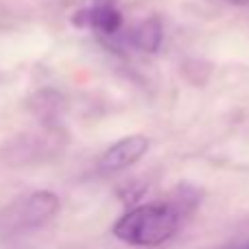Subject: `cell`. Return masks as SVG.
I'll return each instance as SVG.
<instances>
[{"instance_id": "cell-6", "label": "cell", "mask_w": 249, "mask_h": 249, "mask_svg": "<svg viewBox=\"0 0 249 249\" xmlns=\"http://www.w3.org/2000/svg\"><path fill=\"white\" fill-rule=\"evenodd\" d=\"M230 2H234V4H249V0H230Z\"/></svg>"}, {"instance_id": "cell-1", "label": "cell", "mask_w": 249, "mask_h": 249, "mask_svg": "<svg viewBox=\"0 0 249 249\" xmlns=\"http://www.w3.org/2000/svg\"><path fill=\"white\" fill-rule=\"evenodd\" d=\"M179 228V212L168 203H144L129 210L114 225V236L127 245L155 247L166 243Z\"/></svg>"}, {"instance_id": "cell-4", "label": "cell", "mask_w": 249, "mask_h": 249, "mask_svg": "<svg viewBox=\"0 0 249 249\" xmlns=\"http://www.w3.org/2000/svg\"><path fill=\"white\" fill-rule=\"evenodd\" d=\"M79 26H90L103 35H116L123 26V16L116 7V0H96L90 9L77 13Z\"/></svg>"}, {"instance_id": "cell-3", "label": "cell", "mask_w": 249, "mask_h": 249, "mask_svg": "<svg viewBox=\"0 0 249 249\" xmlns=\"http://www.w3.org/2000/svg\"><path fill=\"white\" fill-rule=\"evenodd\" d=\"M146 151H149V138L127 136L105 151L99 166H101V171H105V173L123 171V168H129L131 164H136Z\"/></svg>"}, {"instance_id": "cell-2", "label": "cell", "mask_w": 249, "mask_h": 249, "mask_svg": "<svg viewBox=\"0 0 249 249\" xmlns=\"http://www.w3.org/2000/svg\"><path fill=\"white\" fill-rule=\"evenodd\" d=\"M59 210V199L53 193H35L11 203L0 212V225L4 232H26L51 221Z\"/></svg>"}, {"instance_id": "cell-7", "label": "cell", "mask_w": 249, "mask_h": 249, "mask_svg": "<svg viewBox=\"0 0 249 249\" xmlns=\"http://www.w3.org/2000/svg\"><path fill=\"white\" fill-rule=\"evenodd\" d=\"M245 249H249V245H247V247H245Z\"/></svg>"}, {"instance_id": "cell-5", "label": "cell", "mask_w": 249, "mask_h": 249, "mask_svg": "<svg viewBox=\"0 0 249 249\" xmlns=\"http://www.w3.org/2000/svg\"><path fill=\"white\" fill-rule=\"evenodd\" d=\"M131 42L136 44L140 51H146V53H153L158 51L160 42H162V26H160L158 20H144L136 31H133V37Z\"/></svg>"}]
</instances>
